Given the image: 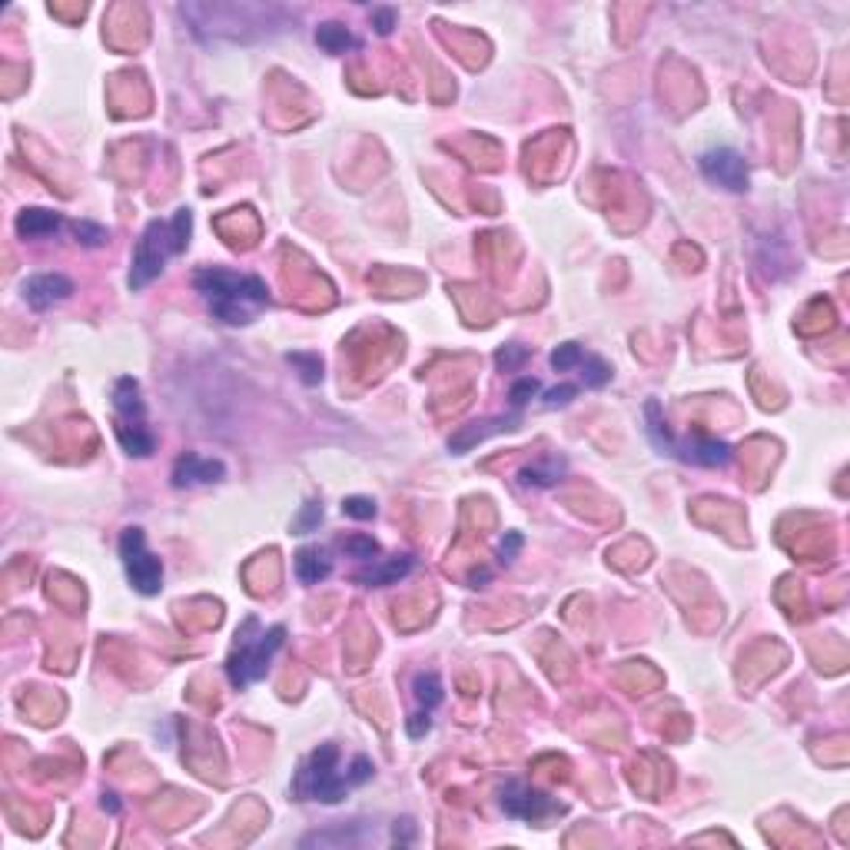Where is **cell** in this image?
<instances>
[{
	"mask_svg": "<svg viewBox=\"0 0 850 850\" xmlns=\"http://www.w3.org/2000/svg\"><path fill=\"white\" fill-rule=\"evenodd\" d=\"M193 286L203 296V303L226 326H249L263 309H269V290L259 276L249 273H230L220 266L197 269Z\"/></svg>",
	"mask_w": 850,
	"mask_h": 850,
	"instance_id": "1",
	"label": "cell"
},
{
	"mask_svg": "<svg viewBox=\"0 0 850 850\" xmlns=\"http://www.w3.org/2000/svg\"><path fill=\"white\" fill-rule=\"evenodd\" d=\"M189 230H193V213L189 210H176L170 220L147 223L140 243H137V253H133V266H130V290L150 286L166 269V263L187 249Z\"/></svg>",
	"mask_w": 850,
	"mask_h": 850,
	"instance_id": "2",
	"label": "cell"
},
{
	"mask_svg": "<svg viewBox=\"0 0 850 850\" xmlns=\"http://www.w3.org/2000/svg\"><path fill=\"white\" fill-rule=\"evenodd\" d=\"M644 419H648V435L652 442L661 449V452L675 455L677 462H687V466H704V468H724L734 459V449L728 442H718L711 435H691V439H675L668 422L661 419V406L658 402H648L644 406Z\"/></svg>",
	"mask_w": 850,
	"mask_h": 850,
	"instance_id": "3",
	"label": "cell"
},
{
	"mask_svg": "<svg viewBox=\"0 0 850 850\" xmlns=\"http://www.w3.org/2000/svg\"><path fill=\"white\" fill-rule=\"evenodd\" d=\"M352 791L349 774H339V747L336 745H319L309 754L296 780H292V794L299 801H319V804H339L346 794Z\"/></svg>",
	"mask_w": 850,
	"mask_h": 850,
	"instance_id": "4",
	"label": "cell"
},
{
	"mask_svg": "<svg viewBox=\"0 0 850 850\" xmlns=\"http://www.w3.org/2000/svg\"><path fill=\"white\" fill-rule=\"evenodd\" d=\"M282 641H286V628H282V625H276V628H269V631H259L257 625V635L249 638V621H246L243 631L236 635L233 652L226 658V675H230L233 687H246V685H253V681H259V677H266L269 661H273V654L282 648Z\"/></svg>",
	"mask_w": 850,
	"mask_h": 850,
	"instance_id": "5",
	"label": "cell"
},
{
	"mask_svg": "<svg viewBox=\"0 0 850 850\" xmlns=\"http://www.w3.org/2000/svg\"><path fill=\"white\" fill-rule=\"evenodd\" d=\"M120 561L127 571L130 585L140 594H160L164 588V561L153 551H147V535L143 528H127L120 535Z\"/></svg>",
	"mask_w": 850,
	"mask_h": 850,
	"instance_id": "6",
	"label": "cell"
},
{
	"mask_svg": "<svg viewBox=\"0 0 850 850\" xmlns=\"http://www.w3.org/2000/svg\"><path fill=\"white\" fill-rule=\"evenodd\" d=\"M499 804L512 821H545V817L561 814V804L555 797H548L545 791H538L525 780H505V787L499 791Z\"/></svg>",
	"mask_w": 850,
	"mask_h": 850,
	"instance_id": "7",
	"label": "cell"
},
{
	"mask_svg": "<svg viewBox=\"0 0 850 850\" xmlns=\"http://www.w3.org/2000/svg\"><path fill=\"white\" fill-rule=\"evenodd\" d=\"M701 173L708 176L711 183L724 187L728 193H745L751 187V173H747L745 156L731 147H711L701 153Z\"/></svg>",
	"mask_w": 850,
	"mask_h": 850,
	"instance_id": "8",
	"label": "cell"
},
{
	"mask_svg": "<svg viewBox=\"0 0 850 850\" xmlns=\"http://www.w3.org/2000/svg\"><path fill=\"white\" fill-rule=\"evenodd\" d=\"M21 292H24V299H27V306H30V309L44 313V309H50V306L63 303V299H71L73 282L67 280L63 273H37V276L24 280Z\"/></svg>",
	"mask_w": 850,
	"mask_h": 850,
	"instance_id": "9",
	"label": "cell"
},
{
	"mask_svg": "<svg viewBox=\"0 0 850 850\" xmlns=\"http://www.w3.org/2000/svg\"><path fill=\"white\" fill-rule=\"evenodd\" d=\"M226 478V466L220 459H206V455L187 452L176 459L173 466V485L176 489H193V485H213Z\"/></svg>",
	"mask_w": 850,
	"mask_h": 850,
	"instance_id": "10",
	"label": "cell"
},
{
	"mask_svg": "<svg viewBox=\"0 0 850 850\" xmlns=\"http://www.w3.org/2000/svg\"><path fill=\"white\" fill-rule=\"evenodd\" d=\"M114 412H117V425H140L147 422V406L140 399V383L137 379H117L114 385Z\"/></svg>",
	"mask_w": 850,
	"mask_h": 850,
	"instance_id": "11",
	"label": "cell"
},
{
	"mask_svg": "<svg viewBox=\"0 0 850 850\" xmlns=\"http://www.w3.org/2000/svg\"><path fill=\"white\" fill-rule=\"evenodd\" d=\"M416 568V559L412 555H396V559H385V561H373L369 568L356 571V582L362 585H396L402 582L408 571Z\"/></svg>",
	"mask_w": 850,
	"mask_h": 850,
	"instance_id": "12",
	"label": "cell"
},
{
	"mask_svg": "<svg viewBox=\"0 0 850 850\" xmlns=\"http://www.w3.org/2000/svg\"><path fill=\"white\" fill-rule=\"evenodd\" d=\"M515 425H518V412H512V416H499V419H489V422H475V425L462 429L459 435H452V439H449V449H452V452H468L475 442L489 439V435H495V432L515 429Z\"/></svg>",
	"mask_w": 850,
	"mask_h": 850,
	"instance_id": "13",
	"label": "cell"
},
{
	"mask_svg": "<svg viewBox=\"0 0 850 850\" xmlns=\"http://www.w3.org/2000/svg\"><path fill=\"white\" fill-rule=\"evenodd\" d=\"M332 575V559L326 548H299L296 551V578L303 585H319Z\"/></svg>",
	"mask_w": 850,
	"mask_h": 850,
	"instance_id": "14",
	"label": "cell"
},
{
	"mask_svg": "<svg viewBox=\"0 0 850 850\" xmlns=\"http://www.w3.org/2000/svg\"><path fill=\"white\" fill-rule=\"evenodd\" d=\"M565 459H559V455H548V459H538V462H532V466H525L522 472H518V482H522L525 489H551V485H559V478L565 475Z\"/></svg>",
	"mask_w": 850,
	"mask_h": 850,
	"instance_id": "15",
	"label": "cell"
},
{
	"mask_svg": "<svg viewBox=\"0 0 850 850\" xmlns=\"http://www.w3.org/2000/svg\"><path fill=\"white\" fill-rule=\"evenodd\" d=\"M60 226H63V216L54 210H40V206L24 210L17 216V233H21V240H44V236L57 233Z\"/></svg>",
	"mask_w": 850,
	"mask_h": 850,
	"instance_id": "16",
	"label": "cell"
},
{
	"mask_svg": "<svg viewBox=\"0 0 850 850\" xmlns=\"http://www.w3.org/2000/svg\"><path fill=\"white\" fill-rule=\"evenodd\" d=\"M316 44L326 50V54H346V50L359 47V37H352L349 30L336 21H326V24L316 27Z\"/></svg>",
	"mask_w": 850,
	"mask_h": 850,
	"instance_id": "17",
	"label": "cell"
},
{
	"mask_svg": "<svg viewBox=\"0 0 850 850\" xmlns=\"http://www.w3.org/2000/svg\"><path fill=\"white\" fill-rule=\"evenodd\" d=\"M117 439L123 445V452L137 455V459H147L156 449V439L147 429V422H140V425H117Z\"/></svg>",
	"mask_w": 850,
	"mask_h": 850,
	"instance_id": "18",
	"label": "cell"
},
{
	"mask_svg": "<svg viewBox=\"0 0 850 850\" xmlns=\"http://www.w3.org/2000/svg\"><path fill=\"white\" fill-rule=\"evenodd\" d=\"M412 694H416V701H419V708H422V711L439 708V704H442V698H445L442 677L435 675V671L416 675V681H412Z\"/></svg>",
	"mask_w": 850,
	"mask_h": 850,
	"instance_id": "19",
	"label": "cell"
},
{
	"mask_svg": "<svg viewBox=\"0 0 850 850\" xmlns=\"http://www.w3.org/2000/svg\"><path fill=\"white\" fill-rule=\"evenodd\" d=\"M578 369H582V383L588 385V389H602V385L611 379V369H608L605 359H598V356H582V362H578Z\"/></svg>",
	"mask_w": 850,
	"mask_h": 850,
	"instance_id": "20",
	"label": "cell"
},
{
	"mask_svg": "<svg viewBox=\"0 0 850 850\" xmlns=\"http://www.w3.org/2000/svg\"><path fill=\"white\" fill-rule=\"evenodd\" d=\"M582 346L578 342H561L559 349L551 352V369L555 373H568V369H575L578 362H582Z\"/></svg>",
	"mask_w": 850,
	"mask_h": 850,
	"instance_id": "21",
	"label": "cell"
},
{
	"mask_svg": "<svg viewBox=\"0 0 850 850\" xmlns=\"http://www.w3.org/2000/svg\"><path fill=\"white\" fill-rule=\"evenodd\" d=\"M342 551L349 555V559H362V561H373L375 555H379V545H375L369 535H352L342 542Z\"/></svg>",
	"mask_w": 850,
	"mask_h": 850,
	"instance_id": "22",
	"label": "cell"
},
{
	"mask_svg": "<svg viewBox=\"0 0 850 850\" xmlns=\"http://www.w3.org/2000/svg\"><path fill=\"white\" fill-rule=\"evenodd\" d=\"M525 359H528V349H525V346H518V342H509V346H501V349L495 352V366H499V369H505V373L518 369Z\"/></svg>",
	"mask_w": 850,
	"mask_h": 850,
	"instance_id": "23",
	"label": "cell"
},
{
	"mask_svg": "<svg viewBox=\"0 0 850 850\" xmlns=\"http://www.w3.org/2000/svg\"><path fill=\"white\" fill-rule=\"evenodd\" d=\"M319 522H323V505H319V501H306L299 518L292 522V528H296V535H309Z\"/></svg>",
	"mask_w": 850,
	"mask_h": 850,
	"instance_id": "24",
	"label": "cell"
},
{
	"mask_svg": "<svg viewBox=\"0 0 850 850\" xmlns=\"http://www.w3.org/2000/svg\"><path fill=\"white\" fill-rule=\"evenodd\" d=\"M542 392V385H538V379H532V375H525V379H518V383L509 389V399H512V408H522L525 402L532 396H538Z\"/></svg>",
	"mask_w": 850,
	"mask_h": 850,
	"instance_id": "25",
	"label": "cell"
},
{
	"mask_svg": "<svg viewBox=\"0 0 850 850\" xmlns=\"http://www.w3.org/2000/svg\"><path fill=\"white\" fill-rule=\"evenodd\" d=\"M292 366H303V383L306 385H316L319 379H323V362H319V356H303V352H296V356H290Z\"/></svg>",
	"mask_w": 850,
	"mask_h": 850,
	"instance_id": "26",
	"label": "cell"
},
{
	"mask_svg": "<svg viewBox=\"0 0 850 850\" xmlns=\"http://www.w3.org/2000/svg\"><path fill=\"white\" fill-rule=\"evenodd\" d=\"M73 233H77V240H80L83 246H104L106 243V230L104 226H97V223H73Z\"/></svg>",
	"mask_w": 850,
	"mask_h": 850,
	"instance_id": "27",
	"label": "cell"
},
{
	"mask_svg": "<svg viewBox=\"0 0 850 850\" xmlns=\"http://www.w3.org/2000/svg\"><path fill=\"white\" fill-rule=\"evenodd\" d=\"M342 512L349 515V518H359V522H366V518H375V501L373 499H362V495H352V499L342 501Z\"/></svg>",
	"mask_w": 850,
	"mask_h": 850,
	"instance_id": "28",
	"label": "cell"
},
{
	"mask_svg": "<svg viewBox=\"0 0 850 850\" xmlns=\"http://www.w3.org/2000/svg\"><path fill=\"white\" fill-rule=\"evenodd\" d=\"M575 396H578V385L561 383V385H555V389H548L545 392V408H565Z\"/></svg>",
	"mask_w": 850,
	"mask_h": 850,
	"instance_id": "29",
	"label": "cell"
},
{
	"mask_svg": "<svg viewBox=\"0 0 850 850\" xmlns=\"http://www.w3.org/2000/svg\"><path fill=\"white\" fill-rule=\"evenodd\" d=\"M525 538L518 535V532H505V538L499 542V561L501 565H509V561H515V555H518V548H522Z\"/></svg>",
	"mask_w": 850,
	"mask_h": 850,
	"instance_id": "30",
	"label": "cell"
},
{
	"mask_svg": "<svg viewBox=\"0 0 850 850\" xmlns=\"http://www.w3.org/2000/svg\"><path fill=\"white\" fill-rule=\"evenodd\" d=\"M373 778V761L369 757H356L352 761V768H349V780H352V787H359V784H366V780Z\"/></svg>",
	"mask_w": 850,
	"mask_h": 850,
	"instance_id": "31",
	"label": "cell"
},
{
	"mask_svg": "<svg viewBox=\"0 0 850 850\" xmlns=\"http://www.w3.org/2000/svg\"><path fill=\"white\" fill-rule=\"evenodd\" d=\"M373 24L379 34H392V27H396V11H389V7L373 11Z\"/></svg>",
	"mask_w": 850,
	"mask_h": 850,
	"instance_id": "32",
	"label": "cell"
},
{
	"mask_svg": "<svg viewBox=\"0 0 850 850\" xmlns=\"http://www.w3.org/2000/svg\"><path fill=\"white\" fill-rule=\"evenodd\" d=\"M429 728H432L429 711H419V714H412V718H408V724H406L408 737H422V734L429 731Z\"/></svg>",
	"mask_w": 850,
	"mask_h": 850,
	"instance_id": "33",
	"label": "cell"
},
{
	"mask_svg": "<svg viewBox=\"0 0 850 850\" xmlns=\"http://www.w3.org/2000/svg\"><path fill=\"white\" fill-rule=\"evenodd\" d=\"M392 840H396V844H412V840H416V824H412V821L396 824L392 827Z\"/></svg>",
	"mask_w": 850,
	"mask_h": 850,
	"instance_id": "34",
	"label": "cell"
},
{
	"mask_svg": "<svg viewBox=\"0 0 850 850\" xmlns=\"http://www.w3.org/2000/svg\"><path fill=\"white\" fill-rule=\"evenodd\" d=\"M104 811H110V814H117V811H120L117 794H104Z\"/></svg>",
	"mask_w": 850,
	"mask_h": 850,
	"instance_id": "35",
	"label": "cell"
},
{
	"mask_svg": "<svg viewBox=\"0 0 850 850\" xmlns=\"http://www.w3.org/2000/svg\"><path fill=\"white\" fill-rule=\"evenodd\" d=\"M478 582H489V571H475L472 575V588H478Z\"/></svg>",
	"mask_w": 850,
	"mask_h": 850,
	"instance_id": "36",
	"label": "cell"
}]
</instances>
